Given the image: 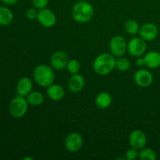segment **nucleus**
Masks as SVG:
<instances>
[{"label": "nucleus", "instance_id": "nucleus-1", "mask_svg": "<svg viewBox=\"0 0 160 160\" xmlns=\"http://www.w3.org/2000/svg\"><path fill=\"white\" fill-rule=\"evenodd\" d=\"M116 59L114 56L109 53H102L97 56L93 62V68L95 73L105 76L109 74L116 68Z\"/></svg>", "mask_w": 160, "mask_h": 160}, {"label": "nucleus", "instance_id": "nucleus-2", "mask_svg": "<svg viewBox=\"0 0 160 160\" xmlns=\"http://www.w3.org/2000/svg\"><path fill=\"white\" fill-rule=\"evenodd\" d=\"M94 16V8L90 2H78L72 9V17L75 21L84 23L90 21Z\"/></svg>", "mask_w": 160, "mask_h": 160}, {"label": "nucleus", "instance_id": "nucleus-3", "mask_svg": "<svg viewBox=\"0 0 160 160\" xmlns=\"http://www.w3.org/2000/svg\"><path fill=\"white\" fill-rule=\"evenodd\" d=\"M34 79L38 85L48 88L54 83L55 73L52 69L47 65H38L35 67L33 73Z\"/></svg>", "mask_w": 160, "mask_h": 160}, {"label": "nucleus", "instance_id": "nucleus-4", "mask_svg": "<svg viewBox=\"0 0 160 160\" xmlns=\"http://www.w3.org/2000/svg\"><path fill=\"white\" fill-rule=\"evenodd\" d=\"M28 100L24 97L18 95L11 100L9 106V112L15 118H21L28 111Z\"/></svg>", "mask_w": 160, "mask_h": 160}, {"label": "nucleus", "instance_id": "nucleus-5", "mask_svg": "<svg viewBox=\"0 0 160 160\" xmlns=\"http://www.w3.org/2000/svg\"><path fill=\"white\" fill-rule=\"evenodd\" d=\"M109 49L111 54L114 56H123L128 50V43L126 39L121 35H116L112 37L109 42Z\"/></svg>", "mask_w": 160, "mask_h": 160}, {"label": "nucleus", "instance_id": "nucleus-6", "mask_svg": "<svg viewBox=\"0 0 160 160\" xmlns=\"http://www.w3.org/2000/svg\"><path fill=\"white\" fill-rule=\"evenodd\" d=\"M147 48L146 42L142 38H134L128 44V51L134 57L142 56Z\"/></svg>", "mask_w": 160, "mask_h": 160}, {"label": "nucleus", "instance_id": "nucleus-7", "mask_svg": "<svg viewBox=\"0 0 160 160\" xmlns=\"http://www.w3.org/2000/svg\"><path fill=\"white\" fill-rule=\"evenodd\" d=\"M83 138L78 133L73 132L69 134L65 139V147L69 152H76L83 146Z\"/></svg>", "mask_w": 160, "mask_h": 160}, {"label": "nucleus", "instance_id": "nucleus-8", "mask_svg": "<svg viewBox=\"0 0 160 160\" xmlns=\"http://www.w3.org/2000/svg\"><path fill=\"white\" fill-rule=\"evenodd\" d=\"M138 34L145 42H152L157 38L159 34V28L155 23H147L141 27Z\"/></svg>", "mask_w": 160, "mask_h": 160}, {"label": "nucleus", "instance_id": "nucleus-9", "mask_svg": "<svg viewBox=\"0 0 160 160\" xmlns=\"http://www.w3.org/2000/svg\"><path fill=\"white\" fill-rule=\"evenodd\" d=\"M38 20L45 28H52L56 23V17L50 9L44 8L38 12Z\"/></svg>", "mask_w": 160, "mask_h": 160}, {"label": "nucleus", "instance_id": "nucleus-10", "mask_svg": "<svg viewBox=\"0 0 160 160\" xmlns=\"http://www.w3.org/2000/svg\"><path fill=\"white\" fill-rule=\"evenodd\" d=\"M134 81L138 87L148 88L152 84L153 76L148 70L141 69L134 73Z\"/></svg>", "mask_w": 160, "mask_h": 160}, {"label": "nucleus", "instance_id": "nucleus-11", "mask_svg": "<svg viewBox=\"0 0 160 160\" xmlns=\"http://www.w3.org/2000/svg\"><path fill=\"white\" fill-rule=\"evenodd\" d=\"M146 142V135L141 130H134L130 134L129 143L132 148L137 150H140L145 148Z\"/></svg>", "mask_w": 160, "mask_h": 160}, {"label": "nucleus", "instance_id": "nucleus-12", "mask_svg": "<svg viewBox=\"0 0 160 160\" xmlns=\"http://www.w3.org/2000/svg\"><path fill=\"white\" fill-rule=\"evenodd\" d=\"M68 62V56L67 55V53L62 51L56 52L51 57L52 67L53 69H56L57 70H61L67 68Z\"/></svg>", "mask_w": 160, "mask_h": 160}, {"label": "nucleus", "instance_id": "nucleus-13", "mask_svg": "<svg viewBox=\"0 0 160 160\" xmlns=\"http://www.w3.org/2000/svg\"><path fill=\"white\" fill-rule=\"evenodd\" d=\"M84 78L81 74H72L71 78L69 79L68 88L73 93H78L83 89L84 86Z\"/></svg>", "mask_w": 160, "mask_h": 160}, {"label": "nucleus", "instance_id": "nucleus-14", "mask_svg": "<svg viewBox=\"0 0 160 160\" xmlns=\"http://www.w3.org/2000/svg\"><path fill=\"white\" fill-rule=\"evenodd\" d=\"M46 93L48 98L52 101H59L63 98L65 95V90L61 85L53 83L47 88Z\"/></svg>", "mask_w": 160, "mask_h": 160}, {"label": "nucleus", "instance_id": "nucleus-15", "mask_svg": "<svg viewBox=\"0 0 160 160\" xmlns=\"http://www.w3.org/2000/svg\"><path fill=\"white\" fill-rule=\"evenodd\" d=\"M32 81L28 77H23L19 80L17 86V91L19 95L28 96L32 91Z\"/></svg>", "mask_w": 160, "mask_h": 160}, {"label": "nucleus", "instance_id": "nucleus-16", "mask_svg": "<svg viewBox=\"0 0 160 160\" xmlns=\"http://www.w3.org/2000/svg\"><path fill=\"white\" fill-rule=\"evenodd\" d=\"M145 66L149 69H156L160 67V53L156 51H151L144 57Z\"/></svg>", "mask_w": 160, "mask_h": 160}, {"label": "nucleus", "instance_id": "nucleus-17", "mask_svg": "<svg viewBox=\"0 0 160 160\" xmlns=\"http://www.w3.org/2000/svg\"><path fill=\"white\" fill-rule=\"evenodd\" d=\"M112 103V96L109 93L106 92H101L95 98V105L101 109H107Z\"/></svg>", "mask_w": 160, "mask_h": 160}, {"label": "nucleus", "instance_id": "nucleus-18", "mask_svg": "<svg viewBox=\"0 0 160 160\" xmlns=\"http://www.w3.org/2000/svg\"><path fill=\"white\" fill-rule=\"evenodd\" d=\"M13 20V14L12 11L7 7L0 6V25L8 26Z\"/></svg>", "mask_w": 160, "mask_h": 160}, {"label": "nucleus", "instance_id": "nucleus-19", "mask_svg": "<svg viewBox=\"0 0 160 160\" xmlns=\"http://www.w3.org/2000/svg\"><path fill=\"white\" fill-rule=\"evenodd\" d=\"M27 100L31 106H40L44 102V95L39 92H31L27 96Z\"/></svg>", "mask_w": 160, "mask_h": 160}, {"label": "nucleus", "instance_id": "nucleus-20", "mask_svg": "<svg viewBox=\"0 0 160 160\" xmlns=\"http://www.w3.org/2000/svg\"><path fill=\"white\" fill-rule=\"evenodd\" d=\"M139 27L138 23L134 20H128L124 24V30L128 34L131 35H134L139 32Z\"/></svg>", "mask_w": 160, "mask_h": 160}, {"label": "nucleus", "instance_id": "nucleus-21", "mask_svg": "<svg viewBox=\"0 0 160 160\" xmlns=\"http://www.w3.org/2000/svg\"><path fill=\"white\" fill-rule=\"evenodd\" d=\"M138 157L142 160H155L156 159V154L152 148H143L141 149Z\"/></svg>", "mask_w": 160, "mask_h": 160}, {"label": "nucleus", "instance_id": "nucleus-22", "mask_svg": "<svg viewBox=\"0 0 160 160\" xmlns=\"http://www.w3.org/2000/svg\"><path fill=\"white\" fill-rule=\"evenodd\" d=\"M130 67H131V62H130L129 59L123 57V56L120 57L116 61V68L120 71H128L130 69Z\"/></svg>", "mask_w": 160, "mask_h": 160}, {"label": "nucleus", "instance_id": "nucleus-23", "mask_svg": "<svg viewBox=\"0 0 160 160\" xmlns=\"http://www.w3.org/2000/svg\"><path fill=\"white\" fill-rule=\"evenodd\" d=\"M67 69L70 73L76 74V73H78V72L81 70V64H80L79 61H78L77 59H70L67 63Z\"/></svg>", "mask_w": 160, "mask_h": 160}, {"label": "nucleus", "instance_id": "nucleus-24", "mask_svg": "<svg viewBox=\"0 0 160 160\" xmlns=\"http://www.w3.org/2000/svg\"><path fill=\"white\" fill-rule=\"evenodd\" d=\"M138 153L137 149L132 148H129L126 152V159L128 160H135L138 157Z\"/></svg>", "mask_w": 160, "mask_h": 160}, {"label": "nucleus", "instance_id": "nucleus-25", "mask_svg": "<svg viewBox=\"0 0 160 160\" xmlns=\"http://www.w3.org/2000/svg\"><path fill=\"white\" fill-rule=\"evenodd\" d=\"M49 0H32L33 5L38 9H42L46 8Z\"/></svg>", "mask_w": 160, "mask_h": 160}, {"label": "nucleus", "instance_id": "nucleus-26", "mask_svg": "<svg viewBox=\"0 0 160 160\" xmlns=\"http://www.w3.org/2000/svg\"><path fill=\"white\" fill-rule=\"evenodd\" d=\"M26 17L29 20H34V19L37 18L38 12L35 9H32V8L28 9L26 12Z\"/></svg>", "mask_w": 160, "mask_h": 160}, {"label": "nucleus", "instance_id": "nucleus-27", "mask_svg": "<svg viewBox=\"0 0 160 160\" xmlns=\"http://www.w3.org/2000/svg\"><path fill=\"white\" fill-rule=\"evenodd\" d=\"M136 64H137L138 67H142L143 66H145V59L144 57H142V56H139L138 58L137 61H136Z\"/></svg>", "mask_w": 160, "mask_h": 160}, {"label": "nucleus", "instance_id": "nucleus-28", "mask_svg": "<svg viewBox=\"0 0 160 160\" xmlns=\"http://www.w3.org/2000/svg\"><path fill=\"white\" fill-rule=\"evenodd\" d=\"M0 1H2L3 3H5V4H6V5L12 6V5L16 4L18 0H0Z\"/></svg>", "mask_w": 160, "mask_h": 160}]
</instances>
